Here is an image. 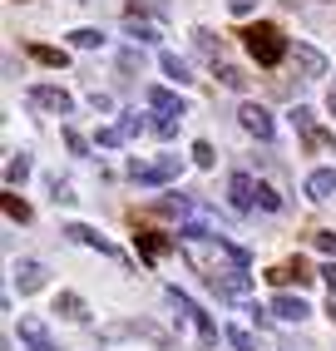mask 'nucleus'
Masks as SVG:
<instances>
[{
  "mask_svg": "<svg viewBox=\"0 0 336 351\" xmlns=\"http://www.w3.org/2000/svg\"><path fill=\"white\" fill-rule=\"evenodd\" d=\"M20 341H25L30 351H55V337H50V326H45L40 317H20Z\"/></svg>",
  "mask_w": 336,
  "mask_h": 351,
  "instance_id": "6e6552de",
  "label": "nucleus"
},
{
  "mask_svg": "<svg viewBox=\"0 0 336 351\" xmlns=\"http://www.w3.org/2000/svg\"><path fill=\"white\" fill-rule=\"evenodd\" d=\"M237 124H243L252 138H262V144L272 138V114L262 109V104H243V109H237Z\"/></svg>",
  "mask_w": 336,
  "mask_h": 351,
  "instance_id": "423d86ee",
  "label": "nucleus"
},
{
  "mask_svg": "<svg viewBox=\"0 0 336 351\" xmlns=\"http://www.w3.org/2000/svg\"><path fill=\"white\" fill-rule=\"evenodd\" d=\"M193 163H198V169H213V163H218V154H213L208 138H198V144H193Z\"/></svg>",
  "mask_w": 336,
  "mask_h": 351,
  "instance_id": "bb28decb",
  "label": "nucleus"
},
{
  "mask_svg": "<svg viewBox=\"0 0 336 351\" xmlns=\"http://www.w3.org/2000/svg\"><path fill=\"white\" fill-rule=\"evenodd\" d=\"M5 218H10V223H30V203L15 198V193H5Z\"/></svg>",
  "mask_w": 336,
  "mask_h": 351,
  "instance_id": "4be33fe9",
  "label": "nucleus"
},
{
  "mask_svg": "<svg viewBox=\"0 0 336 351\" xmlns=\"http://www.w3.org/2000/svg\"><path fill=\"white\" fill-rule=\"evenodd\" d=\"M178 124H183V119H168V114H158V119H154V134H158V138H168Z\"/></svg>",
  "mask_w": 336,
  "mask_h": 351,
  "instance_id": "72a5a7b5",
  "label": "nucleus"
},
{
  "mask_svg": "<svg viewBox=\"0 0 336 351\" xmlns=\"http://www.w3.org/2000/svg\"><path fill=\"white\" fill-rule=\"evenodd\" d=\"M317 277H322V282H326V287L336 292V257H331V263H322V267H317Z\"/></svg>",
  "mask_w": 336,
  "mask_h": 351,
  "instance_id": "c9c22d12",
  "label": "nucleus"
},
{
  "mask_svg": "<svg viewBox=\"0 0 336 351\" xmlns=\"http://www.w3.org/2000/svg\"><path fill=\"white\" fill-rule=\"evenodd\" d=\"M178 173H183V158H178V154H163V158H154V163H139V158L129 163V178H134V183H173Z\"/></svg>",
  "mask_w": 336,
  "mask_h": 351,
  "instance_id": "f03ea898",
  "label": "nucleus"
},
{
  "mask_svg": "<svg viewBox=\"0 0 336 351\" xmlns=\"http://www.w3.org/2000/svg\"><path fill=\"white\" fill-rule=\"evenodd\" d=\"M134 238H139V252H143V257H149V263H158V257H163L168 247H173V243H178V238H168V232H149V228H139V232H134Z\"/></svg>",
  "mask_w": 336,
  "mask_h": 351,
  "instance_id": "9d476101",
  "label": "nucleus"
},
{
  "mask_svg": "<svg viewBox=\"0 0 336 351\" xmlns=\"http://www.w3.org/2000/svg\"><path fill=\"white\" fill-rule=\"evenodd\" d=\"M311 243H317L326 257H336V232H317V238H311Z\"/></svg>",
  "mask_w": 336,
  "mask_h": 351,
  "instance_id": "f704fd0d",
  "label": "nucleus"
},
{
  "mask_svg": "<svg viewBox=\"0 0 336 351\" xmlns=\"http://www.w3.org/2000/svg\"><path fill=\"white\" fill-rule=\"evenodd\" d=\"M30 104L45 109V114H69V109H75V99H69L60 84H35L30 89Z\"/></svg>",
  "mask_w": 336,
  "mask_h": 351,
  "instance_id": "20e7f679",
  "label": "nucleus"
},
{
  "mask_svg": "<svg viewBox=\"0 0 336 351\" xmlns=\"http://www.w3.org/2000/svg\"><path fill=\"white\" fill-rule=\"evenodd\" d=\"M64 238H69V243H84V247H99L104 257H119V247H114V243H104L99 232L84 228V223H69V228H64ZM119 263H124V257H119Z\"/></svg>",
  "mask_w": 336,
  "mask_h": 351,
  "instance_id": "1a4fd4ad",
  "label": "nucleus"
},
{
  "mask_svg": "<svg viewBox=\"0 0 336 351\" xmlns=\"http://www.w3.org/2000/svg\"><path fill=\"white\" fill-rule=\"evenodd\" d=\"M124 35H129V40H139V45H154V40H158V25H149V20H129Z\"/></svg>",
  "mask_w": 336,
  "mask_h": 351,
  "instance_id": "aec40b11",
  "label": "nucleus"
},
{
  "mask_svg": "<svg viewBox=\"0 0 336 351\" xmlns=\"http://www.w3.org/2000/svg\"><path fill=\"white\" fill-rule=\"evenodd\" d=\"M55 312H60V317H69V322H84V317H89V312H84V297H75V292H60Z\"/></svg>",
  "mask_w": 336,
  "mask_h": 351,
  "instance_id": "f3484780",
  "label": "nucleus"
},
{
  "mask_svg": "<svg viewBox=\"0 0 336 351\" xmlns=\"http://www.w3.org/2000/svg\"><path fill=\"white\" fill-rule=\"evenodd\" d=\"M326 104H331V114H336V84H331V95H326Z\"/></svg>",
  "mask_w": 336,
  "mask_h": 351,
  "instance_id": "ea45409f",
  "label": "nucleus"
},
{
  "mask_svg": "<svg viewBox=\"0 0 336 351\" xmlns=\"http://www.w3.org/2000/svg\"><path fill=\"white\" fill-rule=\"evenodd\" d=\"M228 341H232L237 351H257V341H252V337L243 332V326H232V332H228Z\"/></svg>",
  "mask_w": 336,
  "mask_h": 351,
  "instance_id": "2f4dec72",
  "label": "nucleus"
},
{
  "mask_svg": "<svg viewBox=\"0 0 336 351\" xmlns=\"http://www.w3.org/2000/svg\"><path fill=\"white\" fill-rule=\"evenodd\" d=\"M168 302L183 312V317H193L198 322V337H203V346H218V326H213V317L208 312H198V302L188 297V292H178V287H168Z\"/></svg>",
  "mask_w": 336,
  "mask_h": 351,
  "instance_id": "7ed1b4c3",
  "label": "nucleus"
},
{
  "mask_svg": "<svg viewBox=\"0 0 336 351\" xmlns=\"http://www.w3.org/2000/svg\"><path fill=\"white\" fill-rule=\"evenodd\" d=\"M292 124H297V134L317 129V119H311V109H307V104H297V109H292Z\"/></svg>",
  "mask_w": 336,
  "mask_h": 351,
  "instance_id": "c85d7f7f",
  "label": "nucleus"
},
{
  "mask_svg": "<svg viewBox=\"0 0 336 351\" xmlns=\"http://www.w3.org/2000/svg\"><path fill=\"white\" fill-rule=\"evenodd\" d=\"M228 203L237 208V213H252V208H257V183L248 173H232L228 178Z\"/></svg>",
  "mask_w": 336,
  "mask_h": 351,
  "instance_id": "0eeeda50",
  "label": "nucleus"
},
{
  "mask_svg": "<svg viewBox=\"0 0 336 351\" xmlns=\"http://www.w3.org/2000/svg\"><path fill=\"white\" fill-rule=\"evenodd\" d=\"M50 198H55V203H75V189H69L64 178H50Z\"/></svg>",
  "mask_w": 336,
  "mask_h": 351,
  "instance_id": "cd10ccee",
  "label": "nucleus"
},
{
  "mask_svg": "<svg viewBox=\"0 0 336 351\" xmlns=\"http://www.w3.org/2000/svg\"><path fill=\"white\" fill-rule=\"evenodd\" d=\"M243 40H248V55H252L257 64H267V69L292 55V45H287V35H282L277 25H252V30H243Z\"/></svg>",
  "mask_w": 336,
  "mask_h": 351,
  "instance_id": "f257e3e1",
  "label": "nucleus"
},
{
  "mask_svg": "<svg viewBox=\"0 0 336 351\" xmlns=\"http://www.w3.org/2000/svg\"><path fill=\"white\" fill-rule=\"evenodd\" d=\"M158 64H163V75H168V80H173V84H188V80H193V75H188V64H183L178 55H168V50L158 55Z\"/></svg>",
  "mask_w": 336,
  "mask_h": 351,
  "instance_id": "6ab92c4d",
  "label": "nucleus"
},
{
  "mask_svg": "<svg viewBox=\"0 0 336 351\" xmlns=\"http://www.w3.org/2000/svg\"><path fill=\"white\" fill-rule=\"evenodd\" d=\"M228 10L232 15H248V10H257V0H228Z\"/></svg>",
  "mask_w": 336,
  "mask_h": 351,
  "instance_id": "4c0bfd02",
  "label": "nucleus"
},
{
  "mask_svg": "<svg viewBox=\"0 0 336 351\" xmlns=\"http://www.w3.org/2000/svg\"><path fill=\"white\" fill-rule=\"evenodd\" d=\"M64 144H69V154H89V138L80 129H64Z\"/></svg>",
  "mask_w": 336,
  "mask_h": 351,
  "instance_id": "c756f323",
  "label": "nucleus"
},
{
  "mask_svg": "<svg viewBox=\"0 0 336 351\" xmlns=\"http://www.w3.org/2000/svg\"><path fill=\"white\" fill-rule=\"evenodd\" d=\"M257 203L267 208V213H282V193L272 189V183H257Z\"/></svg>",
  "mask_w": 336,
  "mask_h": 351,
  "instance_id": "b1692460",
  "label": "nucleus"
},
{
  "mask_svg": "<svg viewBox=\"0 0 336 351\" xmlns=\"http://www.w3.org/2000/svg\"><path fill=\"white\" fill-rule=\"evenodd\" d=\"M302 144H307L311 154H331V149H336V134H326V129H307Z\"/></svg>",
  "mask_w": 336,
  "mask_h": 351,
  "instance_id": "a211bd4d",
  "label": "nucleus"
},
{
  "mask_svg": "<svg viewBox=\"0 0 336 351\" xmlns=\"http://www.w3.org/2000/svg\"><path fill=\"white\" fill-rule=\"evenodd\" d=\"M124 138H129V134L119 129V124H114V129H99V144H104V149H119V144H124Z\"/></svg>",
  "mask_w": 336,
  "mask_h": 351,
  "instance_id": "7c9ffc66",
  "label": "nucleus"
},
{
  "mask_svg": "<svg viewBox=\"0 0 336 351\" xmlns=\"http://www.w3.org/2000/svg\"><path fill=\"white\" fill-rule=\"evenodd\" d=\"M193 45H198V55L218 60V40H213V30H193Z\"/></svg>",
  "mask_w": 336,
  "mask_h": 351,
  "instance_id": "a878e982",
  "label": "nucleus"
},
{
  "mask_svg": "<svg viewBox=\"0 0 336 351\" xmlns=\"http://www.w3.org/2000/svg\"><path fill=\"white\" fill-rule=\"evenodd\" d=\"M30 178V154H10L5 158V183L15 189V183H25Z\"/></svg>",
  "mask_w": 336,
  "mask_h": 351,
  "instance_id": "dca6fc26",
  "label": "nucleus"
},
{
  "mask_svg": "<svg viewBox=\"0 0 336 351\" xmlns=\"http://www.w3.org/2000/svg\"><path fill=\"white\" fill-rule=\"evenodd\" d=\"M188 208H193L188 198H158V213H188Z\"/></svg>",
  "mask_w": 336,
  "mask_h": 351,
  "instance_id": "473e14b6",
  "label": "nucleus"
},
{
  "mask_svg": "<svg viewBox=\"0 0 336 351\" xmlns=\"http://www.w3.org/2000/svg\"><path fill=\"white\" fill-rule=\"evenodd\" d=\"M119 129H124V134H139V129H143V119H139V114H124V119H119Z\"/></svg>",
  "mask_w": 336,
  "mask_h": 351,
  "instance_id": "e433bc0d",
  "label": "nucleus"
},
{
  "mask_svg": "<svg viewBox=\"0 0 336 351\" xmlns=\"http://www.w3.org/2000/svg\"><path fill=\"white\" fill-rule=\"evenodd\" d=\"M326 317H331V322H336V292H331V302H326Z\"/></svg>",
  "mask_w": 336,
  "mask_h": 351,
  "instance_id": "58836bf2",
  "label": "nucleus"
},
{
  "mask_svg": "<svg viewBox=\"0 0 336 351\" xmlns=\"http://www.w3.org/2000/svg\"><path fill=\"white\" fill-rule=\"evenodd\" d=\"M272 312H277L282 322H302V317H307L311 307H307L302 297H272Z\"/></svg>",
  "mask_w": 336,
  "mask_h": 351,
  "instance_id": "2eb2a0df",
  "label": "nucleus"
},
{
  "mask_svg": "<svg viewBox=\"0 0 336 351\" xmlns=\"http://www.w3.org/2000/svg\"><path fill=\"white\" fill-rule=\"evenodd\" d=\"M69 45H75V50H99L104 35H99V30H75V35H69Z\"/></svg>",
  "mask_w": 336,
  "mask_h": 351,
  "instance_id": "5701e85b",
  "label": "nucleus"
},
{
  "mask_svg": "<svg viewBox=\"0 0 336 351\" xmlns=\"http://www.w3.org/2000/svg\"><path fill=\"white\" fill-rule=\"evenodd\" d=\"M292 60H297V69H302L307 80H322V75H326V55H322V50H311V45H297Z\"/></svg>",
  "mask_w": 336,
  "mask_h": 351,
  "instance_id": "9b49d317",
  "label": "nucleus"
},
{
  "mask_svg": "<svg viewBox=\"0 0 336 351\" xmlns=\"http://www.w3.org/2000/svg\"><path fill=\"white\" fill-rule=\"evenodd\" d=\"M30 55H35L40 64H50V69H64V60H69L64 50H55V45H35V50H30Z\"/></svg>",
  "mask_w": 336,
  "mask_h": 351,
  "instance_id": "412c9836",
  "label": "nucleus"
},
{
  "mask_svg": "<svg viewBox=\"0 0 336 351\" xmlns=\"http://www.w3.org/2000/svg\"><path fill=\"white\" fill-rule=\"evenodd\" d=\"M149 104H154L158 114H168V119H183V114H188V104L173 95V89H149Z\"/></svg>",
  "mask_w": 336,
  "mask_h": 351,
  "instance_id": "ddd939ff",
  "label": "nucleus"
},
{
  "mask_svg": "<svg viewBox=\"0 0 336 351\" xmlns=\"http://www.w3.org/2000/svg\"><path fill=\"white\" fill-rule=\"evenodd\" d=\"M15 287L25 292V297H30V292H40V287H45V263H35V257H25V263L15 267Z\"/></svg>",
  "mask_w": 336,
  "mask_h": 351,
  "instance_id": "f8f14e48",
  "label": "nucleus"
},
{
  "mask_svg": "<svg viewBox=\"0 0 336 351\" xmlns=\"http://www.w3.org/2000/svg\"><path fill=\"white\" fill-rule=\"evenodd\" d=\"M218 80H223L228 89H248V75H243L237 64H223V69H218Z\"/></svg>",
  "mask_w": 336,
  "mask_h": 351,
  "instance_id": "393cba45",
  "label": "nucleus"
},
{
  "mask_svg": "<svg viewBox=\"0 0 336 351\" xmlns=\"http://www.w3.org/2000/svg\"><path fill=\"white\" fill-rule=\"evenodd\" d=\"M331 193H336V169H317V173L307 178V198L322 203V198H331Z\"/></svg>",
  "mask_w": 336,
  "mask_h": 351,
  "instance_id": "4468645a",
  "label": "nucleus"
},
{
  "mask_svg": "<svg viewBox=\"0 0 336 351\" xmlns=\"http://www.w3.org/2000/svg\"><path fill=\"white\" fill-rule=\"evenodd\" d=\"M311 277H317V272H311L302 257H297V263H277V267H267V282H272V287H292V282H297V287H307Z\"/></svg>",
  "mask_w": 336,
  "mask_h": 351,
  "instance_id": "39448f33",
  "label": "nucleus"
}]
</instances>
